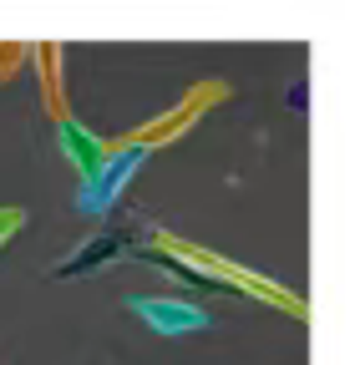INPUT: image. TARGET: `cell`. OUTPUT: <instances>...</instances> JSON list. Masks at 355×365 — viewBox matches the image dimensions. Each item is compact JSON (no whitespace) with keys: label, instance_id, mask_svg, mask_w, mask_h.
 I'll use <instances>...</instances> for the list:
<instances>
[{"label":"cell","instance_id":"7a4b0ae2","mask_svg":"<svg viewBox=\"0 0 355 365\" xmlns=\"http://www.w3.org/2000/svg\"><path fill=\"white\" fill-rule=\"evenodd\" d=\"M218 102H229V81H198L193 91H183V102H173L168 112H158L153 122H143V127H132L122 143L127 148H138V153H158V148H168V143H178L193 122H203Z\"/></svg>","mask_w":355,"mask_h":365},{"label":"cell","instance_id":"5b68a950","mask_svg":"<svg viewBox=\"0 0 355 365\" xmlns=\"http://www.w3.org/2000/svg\"><path fill=\"white\" fill-rule=\"evenodd\" d=\"M26 61L36 66V86H41V107H46V117L51 122L71 117V107H66V46L61 41H36Z\"/></svg>","mask_w":355,"mask_h":365},{"label":"cell","instance_id":"ba28073f","mask_svg":"<svg viewBox=\"0 0 355 365\" xmlns=\"http://www.w3.org/2000/svg\"><path fill=\"white\" fill-rule=\"evenodd\" d=\"M26 56H31V46H26V41H0V86H6V81L26 66Z\"/></svg>","mask_w":355,"mask_h":365},{"label":"cell","instance_id":"8992f818","mask_svg":"<svg viewBox=\"0 0 355 365\" xmlns=\"http://www.w3.org/2000/svg\"><path fill=\"white\" fill-rule=\"evenodd\" d=\"M132 244L127 234H117V228H107V234H97V239H86V244H76L61 264H56V279H92V274H102V269H112L117 259H127Z\"/></svg>","mask_w":355,"mask_h":365},{"label":"cell","instance_id":"52a82bcc","mask_svg":"<svg viewBox=\"0 0 355 365\" xmlns=\"http://www.w3.org/2000/svg\"><path fill=\"white\" fill-rule=\"evenodd\" d=\"M56 143H61L66 163L76 168V182H86V178L102 168V158H107V137H97L92 127H81L76 117H61L56 122Z\"/></svg>","mask_w":355,"mask_h":365},{"label":"cell","instance_id":"6da1fadb","mask_svg":"<svg viewBox=\"0 0 355 365\" xmlns=\"http://www.w3.org/2000/svg\"><path fill=\"white\" fill-rule=\"evenodd\" d=\"M148 254H153L158 264L183 269L188 279L203 284V289H239V294H249V299H259V304L284 309L289 319H304V314H309L294 289L264 279V274H254V269H244V264H234V259H224V254H213V249H203V244H193V239H178V234H163V228H158V234H148Z\"/></svg>","mask_w":355,"mask_h":365},{"label":"cell","instance_id":"277c9868","mask_svg":"<svg viewBox=\"0 0 355 365\" xmlns=\"http://www.w3.org/2000/svg\"><path fill=\"white\" fill-rule=\"evenodd\" d=\"M127 309L138 314L148 330H158V335H193V330H208V319H213L188 294H132Z\"/></svg>","mask_w":355,"mask_h":365},{"label":"cell","instance_id":"9c48e42d","mask_svg":"<svg viewBox=\"0 0 355 365\" xmlns=\"http://www.w3.org/2000/svg\"><path fill=\"white\" fill-rule=\"evenodd\" d=\"M21 223H26V208H0V249L21 234Z\"/></svg>","mask_w":355,"mask_h":365},{"label":"cell","instance_id":"3957f363","mask_svg":"<svg viewBox=\"0 0 355 365\" xmlns=\"http://www.w3.org/2000/svg\"><path fill=\"white\" fill-rule=\"evenodd\" d=\"M148 163V153H138V148H127L122 137H112L107 143V158H102V168L92 173L76 188V208L86 213V218H102V213H112L117 208V198L127 193V182L138 178V168Z\"/></svg>","mask_w":355,"mask_h":365}]
</instances>
